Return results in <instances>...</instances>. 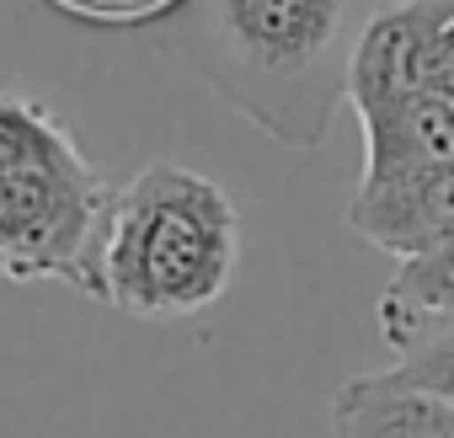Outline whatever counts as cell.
I'll list each match as a JSON object with an SVG mask.
<instances>
[{"label":"cell","instance_id":"10","mask_svg":"<svg viewBox=\"0 0 454 438\" xmlns=\"http://www.w3.org/2000/svg\"><path fill=\"white\" fill-rule=\"evenodd\" d=\"M54 12L91 22V27H145V22H171L187 0H49Z\"/></svg>","mask_w":454,"mask_h":438},{"label":"cell","instance_id":"5","mask_svg":"<svg viewBox=\"0 0 454 438\" xmlns=\"http://www.w3.org/2000/svg\"><path fill=\"white\" fill-rule=\"evenodd\" d=\"M348 231L401 262L449 241L454 236V160H438L406 176L358 182V192L348 198Z\"/></svg>","mask_w":454,"mask_h":438},{"label":"cell","instance_id":"3","mask_svg":"<svg viewBox=\"0 0 454 438\" xmlns=\"http://www.w3.org/2000/svg\"><path fill=\"white\" fill-rule=\"evenodd\" d=\"M113 182L97 166H17L0 171V278L17 284H86V252Z\"/></svg>","mask_w":454,"mask_h":438},{"label":"cell","instance_id":"6","mask_svg":"<svg viewBox=\"0 0 454 438\" xmlns=\"http://www.w3.org/2000/svg\"><path fill=\"white\" fill-rule=\"evenodd\" d=\"M353 113L364 123V182L454 160V102L443 97L427 91L353 97Z\"/></svg>","mask_w":454,"mask_h":438},{"label":"cell","instance_id":"1","mask_svg":"<svg viewBox=\"0 0 454 438\" xmlns=\"http://www.w3.org/2000/svg\"><path fill=\"white\" fill-rule=\"evenodd\" d=\"M385 0H187L160 43L268 139L310 150L348 102Z\"/></svg>","mask_w":454,"mask_h":438},{"label":"cell","instance_id":"9","mask_svg":"<svg viewBox=\"0 0 454 438\" xmlns=\"http://www.w3.org/2000/svg\"><path fill=\"white\" fill-rule=\"evenodd\" d=\"M65 160H81V145L59 123V113L49 102H38L33 91L0 81V171L65 166Z\"/></svg>","mask_w":454,"mask_h":438},{"label":"cell","instance_id":"8","mask_svg":"<svg viewBox=\"0 0 454 438\" xmlns=\"http://www.w3.org/2000/svg\"><path fill=\"white\" fill-rule=\"evenodd\" d=\"M380 337L406 358L411 348H422L427 337L454 326V236L395 262L385 294H380Z\"/></svg>","mask_w":454,"mask_h":438},{"label":"cell","instance_id":"7","mask_svg":"<svg viewBox=\"0 0 454 438\" xmlns=\"http://www.w3.org/2000/svg\"><path fill=\"white\" fill-rule=\"evenodd\" d=\"M332 438H454V401L411 385L401 369L353 374L326 406Z\"/></svg>","mask_w":454,"mask_h":438},{"label":"cell","instance_id":"2","mask_svg":"<svg viewBox=\"0 0 454 438\" xmlns=\"http://www.w3.org/2000/svg\"><path fill=\"white\" fill-rule=\"evenodd\" d=\"M241 257V214L214 176L155 160L107 192L86 252L97 305L134 321H182L224 300Z\"/></svg>","mask_w":454,"mask_h":438},{"label":"cell","instance_id":"11","mask_svg":"<svg viewBox=\"0 0 454 438\" xmlns=\"http://www.w3.org/2000/svg\"><path fill=\"white\" fill-rule=\"evenodd\" d=\"M395 369H401L411 385H422V390H433V395L454 401V326H449V332H438V337H427L422 348H411Z\"/></svg>","mask_w":454,"mask_h":438},{"label":"cell","instance_id":"4","mask_svg":"<svg viewBox=\"0 0 454 438\" xmlns=\"http://www.w3.org/2000/svg\"><path fill=\"white\" fill-rule=\"evenodd\" d=\"M390 91L454 102V0H385L358 49L348 102Z\"/></svg>","mask_w":454,"mask_h":438}]
</instances>
